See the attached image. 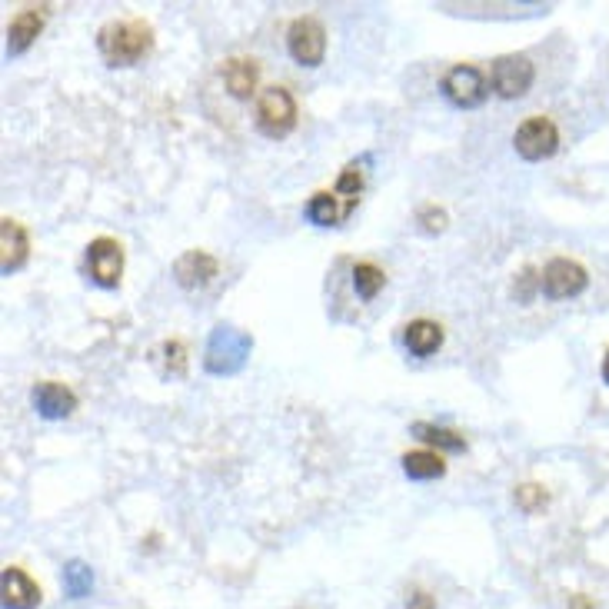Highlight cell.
I'll use <instances>...</instances> for the list:
<instances>
[{
    "instance_id": "7c38bea8",
    "label": "cell",
    "mask_w": 609,
    "mask_h": 609,
    "mask_svg": "<svg viewBox=\"0 0 609 609\" xmlns=\"http://www.w3.org/2000/svg\"><path fill=\"white\" fill-rule=\"evenodd\" d=\"M0 596H4V609H37L40 606V590L24 570L7 566L0 576Z\"/></svg>"
},
{
    "instance_id": "44dd1931",
    "label": "cell",
    "mask_w": 609,
    "mask_h": 609,
    "mask_svg": "<svg viewBox=\"0 0 609 609\" xmlns=\"http://www.w3.org/2000/svg\"><path fill=\"white\" fill-rule=\"evenodd\" d=\"M383 283H387V277H383V270L373 267V263H357V267H353V290H357L360 300H373L383 290Z\"/></svg>"
},
{
    "instance_id": "4fadbf2b",
    "label": "cell",
    "mask_w": 609,
    "mask_h": 609,
    "mask_svg": "<svg viewBox=\"0 0 609 609\" xmlns=\"http://www.w3.org/2000/svg\"><path fill=\"white\" fill-rule=\"evenodd\" d=\"M40 30H44V10H37V7L20 10V14L10 20V27H7V54L20 57L37 40Z\"/></svg>"
},
{
    "instance_id": "603a6c76",
    "label": "cell",
    "mask_w": 609,
    "mask_h": 609,
    "mask_svg": "<svg viewBox=\"0 0 609 609\" xmlns=\"http://www.w3.org/2000/svg\"><path fill=\"white\" fill-rule=\"evenodd\" d=\"M360 190H363V170H360L357 164H350V167L340 174V180H337V197L343 194V197H347L350 207H357Z\"/></svg>"
},
{
    "instance_id": "3957f363",
    "label": "cell",
    "mask_w": 609,
    "mask_h": 609,
    "mask_svg": "<svg viewBox=\"0 0 609 609\" xmlns=\"http://www.w3.org/2000/svg\"><path fill=\"white\" fill-rule=\"evenodd\" d=\"M257 127L263 137H287L297 127V104H293L290 90L267 87L257 100Z\"/></svg>"
},
{
    "instance_id": "6da1fadb",
    "label": "cell",
    "mask_w": 609,
    "mask_h": 609,
    "mask_svg": "<svg viewBox=\"0 0 609 609\" xmlns=\"http://www.w3.org/2000/svg\"><path fill=\"white\" fill-rule=\"evenodd\" d=\"M97 50L110 67H134L154 50V30L144 20H114L100 27Z\"/></svg>"
},
{
    "instance_id": "484cf974",
    "label": "cell",
    "mask_w": 609,
    "mask_h": 609,
    "mask_svg": "<svg viewBox=\"0 0 609 609\" xmlns=\"http://www.w3.org/2000/svg\"><path fill=\"white\" fill-rule=\"evenodd\" d=\"M406 609H436V600L426 590H416L410 593V600H406Z\"/></svg>"
},
{
    "instance_id": "ac0fdd59",
    "label": "cell",
    "mask_w": 609,
    "mask_h": 609,
    "mask_svg": "<svg viewBox=\"0 0 609 609\" xmlns=\"http://www.w3.org/2000/svg\"><path fill=\"white\" fill-rule=\"evenodd\" d=\"M413 436H420V440L430 446H440V450H453V453L466 450L463 433L446 430V426H436V423H413Z\"/></svg>"
},
{
    "instance_id": "cb8c5ba5",
    "label": "cell",
    "mask_w": 609,
    "mask_h": 609,
    "mask_svg": "<svg viewBox=\"0 0 609 609\" xmlns=\"http://www.w3.org/2000/svg\"><path fill=\"white\" fill-rule=\"evenodd\" d=\"M164 357H167V370H170V373H184V370H187L184 343H180V340L164 343Z\"/></svg>"
},
{
    "instance_id": "52a82bcc",
    "label": "cell",
    "mask_w": 609,
    "mask_h": 609,
    "mask_svg": "<svg viewBox=\"0 0 609 609\" xmlns=\"http://www.w3.org/2000/svg\"><path fill=\"white\" fill-rule=\"evenodd\" d=\"M586 270L580 267L576 260H566V257H556L543 267V277H540V290L546 293L550 300H566V297H576V293L586 290Z\"/></svg>"
},
{
    "instance_id": "7a4b0ae2",
    "label": "cell",
    "mask_w": 609,
    "mask_h": 609,
    "mask_svg": "<svg viewBox=\"0 0 609 609\" xmlns=\"http://www.w3.org/2000/svg\"><path fill=\"white\" fill-rule=\"evenodd\" d=\"M250 347H253V340L247 337V333L220 323V327L210 333L207 353H203V367H207L210 373H217V377L237 373L243 363H247Z\"/></svg>"
},
{
    "instance_id": "9c48e42d",
    "label": "cell",
    "mask_w": 609,
    "mask_h": 609,
    "mask_svg": "<svg viewBox=\"0 0 609 609\" xmlns=\"http://www.w3.org/2000/svg\"><path fill=\"white\" fill-rule=\"evenodd\" d=\"M443 94L450 97V104L473 110L486 100L490 87H486V77L480 74V70L470 67V64H460L443 77Z\"/></svg>"
},
{
    "instance_id": "5b68a950",
    "label": "cell",
    "mask_w": 609,
    "mask_h": 609,
    "mask_svg": "<svg viewBox=\"0 0 609 609\" xmlns=\"http://www.w3.org/2000/svg\"><path fill=\"white\" fill-rule=\"evenodd\" d=\"M287 47L300 67H320L327 54V30L317 17H297L287 30Z\"/></svg>"
},
{
    "instance_id": "e0dca14e",
    "label": "cell",
    "mask_w": 609,
    "mask_h": 609,
    "mask_svg": "<svg viewBox=\"0 0 609 609\" xmlns=\"http://www.w3.org/2000/svg\"><path fill=\"white\" fill-rule=\"evenodd\" d=\"M403 473L410 480H436V476L446 473V463L440 453L433 450H413V453H403Z\"/></svg>"
},
{
    "instance_id": "9a60e30c",
    "label": "cell",
    "mask_w": 609,
    "mask_h": 609,
    "mask_svg": "<svg viewBox=\"0 0 609 609\" xmlns=\"http://www.w3.org/2000/svg\"><path fill=\"white\" fill-rule=\"evenodd\" d=\"M223 84L237 100H250L253 90H257V80H260V67L257 60H247V57H233L223 64Z\"/></svg>"
},
{
    "instance_id": "ffe728a7",
    "label": "cell",
    "mask_w": 609,
    "mask_h": 609,
    "mask_svg": "<svg viewBox=\"0 0 609 609\" xmlns=\"http://www.w3.org/2000/svg\"><path fill=\"white\" fill-rule=\"evenodd\" d=\"M64 590L70 600H84V596H90V590H94V570L80 560H70L64 566Z\"/></svg>"
},
{
    "instance_id": "8fae6325",
    "label": "cell",
    "mask_w": 609,
    "mask_h": 609,
    "mask_svg": "<svg viewBox=\"0 0 609 609\" xmlns=\"http://www.w3.org/2000/svg\"><path fill=\"white\" fill-rule=\"evenodd\" d=\"M217 260L207 250H187L184 257L174 263V277L184 290H200L217 277Z\"/></svg>"
},
{
    "instance_id": "2e32d148",
    "label": "cell",
    "mask_w": 609,
    "mask_h": 609,
    "mask_svg": "<svg viewBox=\"0 0 609 609\" xmlns=\"http://www.w3.org/2000/svg\"><path fill=\"white\" fill-rule=\"evenodd\" d=\"M403 343L413 357H430L443 347V327L433 320H413L403 333Z\"/></svg>"
},
{
    "instance_id": "ba28073f",
    "label": "cell",
    "mask_w": 609,
    "mask_h": 609,
    "mask_svg": "<svg viewBox=\"0 0 609 609\" xmlns=\"http://www.w3.org/2000/svg\"><path fill=\"white\" fill-rule=\"evenodd\" d=\"M533 77H536V70L530 64V57H523V54H510V57H500L493 64V90L500 97L506 100H516V97H523L526 90L533 87Z\"/></svg>"
},
{
    "instance_id": "7402d4cb",
    "label": "cell",
    "mask_w": 609,
    "mask_h": 609,
    "mask_svg": "<svg viewBox=\"0 0 609 609\" xmlns=\"http://www.w3.org/2000/svg\"><path fill=\"white\" fill-rule=\"evenodd\" d=\"M513 500L523 513H536V510H543V506L550 503V493H546L543 486H536V483H523V486H516Z\"/></svg>"
},
{
    "instance_id": "d6986e66",
    "label": "cell",
    "mask_w": 609,
    "mask_h": 609,
    "mask_svg": "<svg viewBox=\"0 0 609 609\" xmlns=\"http://www.w3.org/2000/svg\"><path fill=\"white\" fill-rule=\"evenodd\" d=\"M303 213H307V220L317 223V227H337L340 220H347L343 210L337 207V194H313Z\"/></svg>"
},
{
    "instance_id": "30bf717a",
    "label": "cell",
    "mask_w": 609,
    "mask_h": 609,
    "mask_svg": "<svg viewBox=\"0 0 609 609\" xmlns=\"http://www.w3.org/2000/svg\"><path fill=\"white\" fill-rule=\"evenodd\" d=\"M30 403H34V410L44 416V420H67L70 413L77 410V397L74 390L64 387V383H37L34 393H30Z\"/></svg>"
},
{
    "instance_id": "5bb4252c",
    "label": "cell",
    "mask_w": 609,
    "mask_h": 609,
    "mask_svg": "<svg viewBox=\"0 0 609 609\" xmlns=\"http://www.w3.org/2000/svg\"><path fill=\"white\" fill-rule=\"evenodd\" d=\"M0 247H4V263H0V270L10 277V273H17L27 263V253H30L27 230L10 217L0 220Z\"/></svg>"
},
{
    "instance_id": "4316f807",
    "label": "cell",
    "mask_w": 609,
    "mask_h": 609,
    "mask_svg": "<svg viewBox=\"0 0 609 609\" xmlns=\"http://www.w3.org/2000/svg\"><path fill=\"white\" fill-rule=\"evenodd\" d=\"M533 283H536L533 270H523V277H520V300H530V290H533Z\"/></svg>"
},
{
    "instance_id": "8992f818",
    "label": "cell",
    "mask_w": 609,
    "mask_h": 609,
    "mask_svg": "<svg viewBox=\"0 0 609 609\" xmlns=\"http://www.w3.org/2000/svg\"><path fill=\"white\" fill-rule=\"evenodd\" d=\"M87 273H90V280L104 290L120 287V273H124V247L110 237H97L87 247Z\"/></svg>"
},
{
    "instance_id": "d4e9b609",
    "label": "cell",
    "mask_w": 609,
    "mask_h": 609,
    "mask_svg": "<svg viewBox=\"0 0 609 609\" xmlns=\"http://www.w3.org/2000/svg\"><path fill=\"white\" fill-rule=\"evenodd\" d=\"M420 223H423V230L426 233H440L446 227V210L440 207H426L420 210Z\"/></svg>"
},
{
    "instance_id": "83f0119b",
    "label": "cell",
    "mask_w": 609,
    "mask_h": 609,
    "mask_svg": "<svg viewBox=\"0 0 609 609\" xmlns=\"http://www.w3.org/2000/svg\"><path fill=\"white\" fill-rule=\"evenodd\" d=\"M570 609H596V603L590 600V596L576 593V596H570Z\"/></svg>"
},
{
    "instance_id": "277c9868",
    "label": "cell",
    "mask_w": 609,
    "mask_h": 609,
    "mask_svg": "<svg viewBox=\"0 0 609 609\" xmlns=\"http://www.w3.org/2000/svg\"><path fill=\"white\" fill-rule=\"evenodd\" d=\"M513 147L523 160L536 164V160H546L556 154V147H560V130H556L550 117H530L516 127Z\"/></svg>"
},
{
    "instance_id": "f1b7e54d",
    "label": "cell",
    "mask_w": 609,
    "mask_h": 609,
    "mask_svg": "<svg viewBox=\"0 0 609 609\" xmlns=\"http://www.w3.org/2000/svg\"><path fill=\"white\" fill-rule=\"evenodd\" d=\"M603 380L609 383V353H606V360H603Z\"/></svg>"
}]
</instances>
